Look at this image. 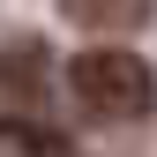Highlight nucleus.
<instances>
[{
  "mask_svg": "<svg viewBox=\"0 0 157 157\" xmlns=\"http://www.w3.org/2000/svg\"><path fill=\"white\" fill-rule=\"evenodd\" d=\"M67 90H75V105H82L90 120H112V127L157 112V75L135 60V52H120V45L82 52V60L67 67Z\"/></svg>",
  "mask_w": 157,
  "mask_h": 157,
  "instance_id": "obj_1",
  "label": "nucleus"
},
{
  "mask_svg": "<svg viewBox=\"0 0 157 157\" xmlns=\"http://www.w3.org/2000/svg\"><path fill=\"white\" fill-rule=\"evenodd\" d=\"M45 90H52V52H45V37H8V45H0V97H8L15 112H37Z\"/></svg>",
  "mask_w": 157,
  "mask_h": 157,
  "instance_id": "obj_2",
  "label": "nucleus"
},
{
  "mask_svg": "<svg viewBox=\"0 0 157 157\" xmlns=\"http://www.w3.org/2000/svg\"><path fill=\"white\" fill-rule=\"evenodd\" d=\"M60 15L75 30H90V37H127V30H142L157 15V0H60Z\"/></svg>",
  "mask_w": 157,
  "mask_h": 157,
  "instance_id": "obj_3",
  "label": "nucleus"
},
{
  "mask_svg": "<svg viewBox=\"0 0 157 157\" xmlns=\"http://www.w3.org/2000/svg\"><path fill=\"white\" fill-rule=\"evenodd\" d=\"M0 157H75L67 135L37 127V112H23V120H0Z\"/></svg>",
  "mask_w": 157,
  "mask_h": 157,
  "instance_id": "obj_4",
  "label": "nucleus"
}]
</instances>
